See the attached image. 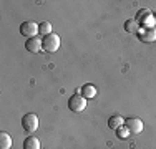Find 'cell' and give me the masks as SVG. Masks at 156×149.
Masks as SVG:
<instances>
[{"label": "cell", "instance_id": "obj_1", "mask_svg": "<svg viewBox=\"0 0 156 149\" xmlns=\"http://www.w3.org/2000/svg\"><path fill=\"white\" fill-rule=\"evenodd\" d=\"M42 45H43V50H45L47 53H55V51L60 48V36H58L57 33H50V35L43 36Z\"/></svg>", "mask_w": 156, "mask_h": 149}, {"label": "cell", "instance_id": "obj_2", "mask_svg": "<svg viewBox=\"0 0 156 149\" xmlns=\"http://www.w3.org/2000/svg\"><path fill=\"white\" fill-rule=\"evenodd\" d=\"M85 108H87V98H83L80 93H75L73 96H70V99H68V109L70 111L81 113Z\"/></svg>", "mask_w": 156, "mask_h": 149}, {"label": "cell", "instance_id": "obj_3", "mask_svg": "<svg viewBox=\"0 0 156 149\" xmlns=\"http://www.w3.org/2000/svg\"><path fill=\"white\" fill-rule=\"evenodd\" d=\"M38 116L33 113H28L25 114L23 118H22V126H23V129L27 133H35L37 129H38Z\"/></svg>", "mask_w": 156, "mask_h": 149}, {"label": "cell", "instance_id": "obj_4", "mask_svg": "<svg viewBox=\"0 0 156 149\" xmlns=\"http://www.w3.org/2000/svg\"><path fill=\"white\" fill-rule=\"evenodd\" d=\"M136 35L143 43H153L156 40V27H141L138 28Z\"/></svg>", "mask_w": 156, "mask_h": 149}, {"label": "cell", "instance_id": "obj_5", "mask_svg": "<svg viewBox=\"0 0 156 149\" xmlns=\"http://www.w3.org/2000/svg\"><path fill=\"white\" fill-rule=\"evenodd\" d=\"M20 33L23 36H28V38L37 36V33H40L38 32V25H37L35 22H23V23L20 25Z\"/></svg>", "mask_w": 156, "mask_h": 149}, {"label": "cell", "instance_id": "obj_6", "mask_svg": "<svg viewBox=\"0 0 156 149\" xmlns=\"http://www.w3.org/2000/svg\"><path fill=\"white\" fill-rule=\"evenodd\" d=\"M125 126L128 128V131L131 134H140L143 131V121L140 118H128L125 119Z\"/></svg>", "mask_w": 156, "mask_h": 149}, {"label": "cell", "instance_id": "obj_7", "mask_svg": "<svg viewBox=\"0 0 156 149\" xmlns=\"http://www.w3.org/2000/svg\"><path fill=\"white\" fill-rule=\"evenodd\" d=\"M25 48H27L30 53H38L40 50H43L42 40H40L38 36H32V38H27V42H25Z\"/></svg>", "mask_w": 156, "mask_h": 149}, {"label": "cell", "instance_id": "obj_8", "mask_svg": "<svg viewBox=\"0 0 156 149\" xmlns=\"http://www.w3.org/2000/svg\"><path fill=\"white\" fill-rule=\"evenodd\" d=\"M80 93H81L83 98H90L91 99V98H95V96H96V88L93 86V85L88 83V85H85V86L80 89Z\"/></svg>", "mask_w": 156, "mask_h": 149}, {"label": "cell", "instance_id": "obj_9", "mask_svg": "<svg viewBox=\"0 0 156 149\" xmlns=\"http://www.w3.org/2000/svg\"><path fill=\"white\" fill-rule=\"evenodd\" d=\"M23 149H40V141L35 136H28L23 141Z\"/></svg>", "mask_w": 156, "mask_h": 149}, {"label": "cell", "instance_id": "obj_10", "mask_svg": "<svg viewBox=\"0 0 156 149\" xmlns=\"http://www.w3.org/2000/svg\"><path fill=\"white\" fill-rule=\"evenodd\" d=\"M136 22H144V20H150V25L153 23V18H151V12L148 9H144V10H140L138 12V15H136V18H135ZM151 27H153V25H151Z\"/></svg>", "mask_w": 156, "mask_h": 149}, {"label": "cell", "instance_id": "obj_11", "mask_svg": "<svg viewBox=\"0 0 156 149\" xmlns=\"http://www.w3.org/2000/svg\"><path fill=\"white\" fill-rule=\"evenodd\" d=\"M12 147V137L7 133H0V149H10Z\"/></svg>", "mask_w": 156, "mask_h": 149}, {"label": "cell", "instance_id": "obj_12", "mask_svg": "<svg viewBox=\"0 0 156 149\" xmlns=\"http://www.w3.org/2000/svg\"><path fill=\"white\" fill-rule=\"evenodd\" d=\"M123 124H125V119L121 118V116H118V114H116V116H111L108 119V126H110L111 129H115V131H116L120 126H123Z\"/></svg>", "mask_w": 156, "mask_h": 149}, {"label": "cell", "instance_id": "obj_13", "mask_svg": "<svg viewBox=\"0 0 156 149\" xmlns=\"http://www.w3.org/2000/svg\"><path fill=\"white\" fill-rule=\"evenodd\" d=\"M138 22H136V20H126L125 22V30H126V32H128V33H136V32H138Z\"/></svg>", "mask_w": 156, "mask_h": 149}, {"label": "cell", "instance_id": "obj_14", "mask_svg": "<svg viewBox=\"0 0 156 149\" xmlns=\"http://www.w3.org/2000/svg\"><path fill=\"white\" fill-rule=\"evenodd\" d=\"M38 32L42 33V35H50V33H53L51 32V23L50 22H42V23H38Z\"/></svg>", "mask_w": 156, "mask_h": 149}, {"label": "cell", "instance_id": "obj_15", "mask_svg": "<svg viewBox=\"0 0 156 149\" xmlns=\"http://www.w3.org/2000/svg\"><path fill=\"white\" fill-rule=\"evenodd\" d=\"M129 134H131V133L128 131V128H126L125 124L120 126V128L116 129V136L120 137V139H126V137H129Z\"/></svg>", "mask_w": 156, "mask_h": 149}]
</instances>
